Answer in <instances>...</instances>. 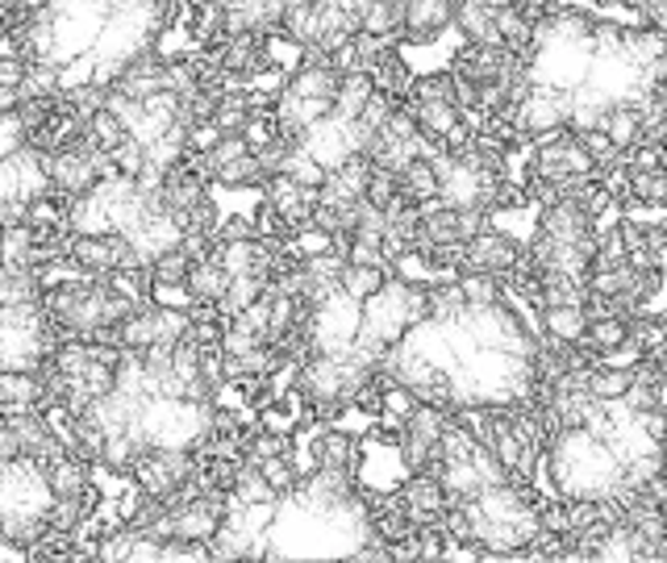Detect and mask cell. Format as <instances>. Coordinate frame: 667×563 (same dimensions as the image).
Returning <instances> with one entry per match:
<instances>
[{"instance_id":"cell-1","label":"cell","mask_w":667,"mask_h":563,"mask_svg":"<svg viewBox=\"0 0 667 563\" xmlns=\"http://www.w3.org/2000/svg\"><path fill=\"white\" fill-rule=\"evenodd\" d=\"M547 460V484L555 496H588V501H609V496L626 484L621 476V460H617L609 443L597 439L593 430H559L543 451Z\"/></svg>"},{"instance_id":"cell-2","label":"cell","mask_w":667,"mask_h":563,"mask_svg":"<svg viewBox=\"0 0 667 563\" xmlns=\"http://www.w3.org/2000/svg\"><path fill=\"white\" fill-rule=\"evenodd\" d=\"M363 322V301L346 296L343 289H330L309 309L305 322V342L309 355H346L351 342H355V330Z\"/></svg>"},{"instance_id":"cell-3","label":"cell","mask_w":667,"mask_h":563,"mask_svg":"<svg viewBox=\"0 0 667 563\" xmlns=\"http://www.w3.org/2000/svg\"><path fill=\"white\" fill-rule=\"evenodd\" d=\"M593 54H597V38L593 42H550L543 51L530 54V84L538 88H559V92H576L588 80L593 68Z\"/></svg>"},{"instance_id":"cell-4","label":"cell","mask_w":667,"mask_h":563,"mask_svg":"<svg viewBox=\"0 0 667 563\" xmlns=\"http://www.w3.org/2000/svg\"><path fill=\"white\" fill-rule=\"evenodd\" d=\"M367 130H363L360 121H343V118H322L313 121L305 134L296 138V147L309 154V159H317L325 171L343 168L351 154H363V147H367Z\"/></svg>"},{"instance_id":"cell-5","label":"cell","mask_w":667,"mask_h":563,"mask_svg":"<svg viewBox=\"0 0 667 563\" xmlns=\"http://www.w3.org/2000/svg\"><path fill=\"white\" fill-rule=\"evenodd\" d=\"M526 255V247L514 239V234H505V230H479L476 239L463 242V263L459 272H496V275H514V268L522 263Z\"/></svg>"},{"instance_id":"cell-6","label":"cell","mask_w":667,"mask_h":563,"mask_svg":"<svg viewBox=\"0 0 667 563\" xmlns=\"http://www.w3.org/2000/svg\"><path fill=\"white\" fill-rule=\"evenodd\" d=\"M567 109H572V92H559V88H530V97L522 104L509 109V121L522 138H534L543 130H564Z\"/></svg>"},{"instance_id":"cell-7","label":"cell","mask_w":667,"mask_h":563,"mask_svg":"<svg viewBox=\"0 0 667 563\" xmlns=\"http://www.w3.org/2000/svg\"><path fill=\"white\" fill-rule=\"evenodd\" d=\"M534 234H543L547 242H580V239H588V234H597V225H593V218H588L576 201L555 197L550 205H538Z\"/></svg>"},{"instance_id":"cell-8","label":"cell","mask_w":667,"mask_h":563,"mask_svg":"<svg viewBox=\"0 0 667 563\" xmlns=\"http://www.w3.org/2000/svg\"><path fill=\"white\" fill-rule=\"evenodd\" d=\"M309 463H313V468H351V472L360 476L363 443L346 426H330V422H325V426L313 434V443H309Z\"/></svg>"},{"instance_id":"cell-9","label":"cell","mask_w":667,"mask_h":563,"mask_svg":"<svg viewBox=\"0 0 667 563\" xmlns=\"http://www.w3.org/2000/svg\"><path fill=\"white\" fill-rule=\"evenodd\" d=\"M317 201V192H305L301 184H292L289 175H267L263 180V205L272 209L289 230L309 225V209Z\"/></svg>"},{"instance_id":"cell-10","label":"cell","mask_w":667,"mask_h":563,"mask_svg":"<svg viewBox=\"0 0 667 563\" xmlns=\"http://www.w3.org/2000/svg\"><path fill=\"white\" fill-rule=\"evenodd\" d=\"M455 4H459V0H410L405 13H401V38H410V42H434L443 30H451Z\"/></svg>"},{"instance_id":"cell-11","label":"cell","mask_w":667,"mask_h":563,"mask_svg":"<svg viewBox=\"0 0 667 563\" xmlns=\"http://www.w3.org/2000/svg\"><path fill=\"white\" fill-rule=\"evenodd\" d=\"M225 289H230V275L225 268L218 263V255H205L189 263V275H184V296H189L192 305H222Z\"/></svg>"},{"instance_id":"cell-12","label":"cell","mask_w":667,"mask_h":563,"mask_svg":"<svg viewBox=\"0 0 667 563\" xmlns=\"http://www.w3.org/2000/svg\"><path fill=\"white\" fill-rule=\"evenodd\" d=\"M42 476H47V489H51L54 496H75L92 484V463H84L80 455L68 451V455H59L54 463H47Z\"/></svg>"},{"instance_id":"cell-13","label":"cell","mask_w":667,"mask_h":563,"mask_svg":"<svg viewBox=\"0 0 667 563\" xmlns=\"http://www.w3.org/2000/svg\"><path fill=\"white\" fill-rule=\"evenodd\" d=\"M538 325H543L547 339L580 342L584 330H588V313H584V305H547L538 309Z\"/></svg>"},{"instance_id":"cell-14","label":"cell","mask_w":667,"mask_h":563,"mask_svg":"<svg viewBox=\"0 0 667 563\" xmlns=\"http://www.w3.org/2000/svg\"><path fill=\"white\" fill-rule=\"evenodd\" d=\"M376 92V84H372V76L367 71H346V76H338V88H334V118H343V121H355L360 118V109L363 101Z\"/></svg>"},{"instance_id":"cell-15","label":"cell","mask_w":667,"mask_h":563,"mask_svg":"<svg viewBox=\"0 0 667 563\" xmlns=\"http://www.w3.org/2000/svg\"><path fill=\"white\" fill-rule=\"evenodd\" d=\"M638 125H643V118H638V109L626 101H617L605 109V121H600V130H605V138L614 142L617 154H626L638 147Z\"/></svg>"},{"instance_id":"cell-16","label":"cell","mask_w":667,"mask_h":563,"mask_svg":"<svg viewBox=\"0 0 667 563\" xmlns=\"http://www.w3.org/2000/svg\"><path fill=\"white\" fill-rule=\"evenodd\" d=\"M396 184H401V201H410V205H426V201L438 197V175L426 159H410L396 171Z\"/></svg>"},{"instance_id":"cell-17","label":"cell","mask_w":667,"mask_h":563,"mask_svg":"<svg viewBox=\"0 0 667 563\" xmlns=\"http://www.w3.org/2000/svg\"><path fill=\"white\" fill-rule=\"evenodd\" d=\"M634 384V368H617V363H593L588 368V396L593 401H621Z\"/></svg>"},{"instance_id":"cell-18","label":"cell","mask_w":667,"mask_h":563,"mask_svg":"<svg viewBox=\"0 0 667 563\" xmlns=\"http://www.w3.org/2000/svg\"><path fill=\"white\" fill-rule=\"evenodd\" d=\"M530 26L534 21L517 9V4H501V9H493V30L496 38H501V47L509 54H526V47H530Z\"/></svg>"},{"instance_id":"cell-19","label":"cell","mask_w":667,"mask_h":563,"mask_svg":"<svg viewBox=\"0 0 667 563\" xmlns=\"http://www.w3.org/2000/svg\"><path fill=\"white\" fill-rule=\"evenodd\" d=\"M125 138H130V125H125L118 113H109V109H97V113L84 121V142L92 147V151L113 154Z\"/></svg>"},{"instance_id":"cell-20","label":"cell","mask_w":667,"mask_h":563,"mask_svg":"<svg viewBox=\"0 0 667 563\" xmlns=\"http://www.w3.org/2000/svg\"><path fill=\"white\" fill-rule=\"evenodd\" d=\"M455 284H459L463 305L467 309L496 305V301L505 296V275H496V272H455Z\"/></svg>"},{"instance_id":"cell-21","label":"cell","mask_w":667,"mask_h":563,"mask_svg":"<svg viewBox=\"0 0 667 563\" xmlns=\"http://www.w3.org/2000/svg\"><path fill=\"white\" fill-rule=\"evenodd\" d=\"M0 396H4V413L38 410V401H42V380H38V372H0Z\"/></svg>"},{"instance_id":"cell-22","label":"cell","mask_w":667,"mask_h":563,"mask_svg":"<svg viewBox=\"0 0 667 563\" xmlns=\"http://www.w3.org/2000/svg\"><path fill=\"white\" fill-rule=\"evenodd\" d=\"M621 197H630V201H638V205L664 209L667 205V168L630 171V175H626V192H621Z\"/></svg>"},{"instance_id":"cell-23","label":"cell","mask_w":667,"mask_h":563,"mask_svg":"<svg viewBox=\"0 0 667 563\" xmlns=\"http://www.w3.org/2000/svg\"><path fill=\"white\" fill-rule=\"evenodd\" d=\"M292 97H325V101H334V88H338V76L330 68H296L284 76V84Z\"/></svg>"},{"instance_id":"cell-24","label":"cell","mask_w":667,"mask_h":563,"mask_svg":"<svg viewBox=\"0 0 667 563\" xmlns=\"http://www.w3.org/2000/svg\"><path fill=\"white\" fill-rule=\"evenodd\" d=\"M259 472H263V480H267V489H272L275 496L292 493L296 484H301V476H305V468L296 463V455H272V460L259 463Z\"/></svg>"},{"instance_id":"cell-25","label":"cell","mask_w":667,"mask_h":563,"mask_svg":"<svg viewBox=\"0 0 667 563\" xmlns=\"http://www.w3.org/2000/svg\"><path fill=\"white\" fill-rule=\"evenodd\" d=\"M360 34H367V38H401V9H396L393 0H367Z\"/></svg>"},{"instance_id":"cell-26","label":"cell","mask_w":667,"mask_h":563,"mask_svg":"<svg viewBox=\"0 0 667 563\" xmlns=\"http://www.w3.org/2000/svg\"><path fill=\"white\" fill-rule=\"evenodd\" d=\"M384 280H388L384 268H355V263H343V268H338V289H343L346 296H355V301H367Z\"/></svg>"},{"instance_id":"cell-27","label":"cell","mask_w":667,"mask_h":563,"mask_svg":"<svg viewBox=\"0 0 667 563\" xmlns=\"http://www.w3.org/2000/svg\"><path fill=\"white\" fill-rule=\"evenodd\" d=\"M146 275H151V289H184L189 259H184V251H180V247H175V251H163V255H159L151 268H146Z\"/></svg>"},{"instance_id":"cell-28","label":"cell","mask_w":667,"mask_h":563,"mask_svg":"<svg viewBox=\"0 0 667 563\" xmlns=\"http://www.w3.org/2000/svg\"><path fill=\"white\" fill-rule=\"evenodd\" d=\"M263 180H267V175H263L255 154H242L234 163L218 168V175H213V184H222V188H263Z\"/></svg>"},{"instance_id":"cell-29","label":"cell","mask_w":667,"mask_h":563,"mask_svg":"<svg viewBox=\"0 0 667 563\" xmlns=\"http://www.w3.org/2000/svg\"><path fill=\"white\" fill-rule=\"evenodd\" d=\"M239 138L246 142V151H251V154L267 151V147L275 142V118H272V109H255L251 118L242 121Z\"/></svg>"},{"instance_id":"cell-30","label":"cell","mask_w":667,"mask_h":563,"mask_svg":"<svg viewBox=\"0 0 667 563\" xmlns=\"http://www.w3.org/2000/svg\"><path fill=\"white\" fill-rule=\"evenodd\" d=\"M396 197H401V184H396V175L393 171H384V168H372V175H367V188H363V201L367 205H393Z\"/></svg>"},{"instance_id":"cell-31","label":"cell","mask_w":667,"mask_h":563,"mask_svg":"<svg viewBox=\"0 0 667 563\" xmlns=\"http://www.w3.org/2000/svg\"><path fill=\"white\" fill-rule=\"evenodd\" d=\"M384 230H388V222H384V209L380 205H367V201H360V218H355V239H367V242H380L384 239Z\"/></svg>"},{"instance_id":"cell-32","label":"cell","mask_w":667,"mask_h":563,"mask_svg":"<svg viewBox=\"0 0 667 563\" xmlns=\"http://www.w3.org/2000/svg\"><path fill=\"white\" fill-rule=\"evenodd\" d=\"M246 151V142H242L239 134H222L218 142H213V151H205L209 168H213V175H218V168H225V163H234V159H242Z\"/></svg>"},{"instance_id":"cell-33","label":"cell","mask_w":667,"mask_h":563,"mask_svg":"<svg viewBox=\"0 0 667 563\" xmlns=\"http://www.w3.org/2000/svg\"><path fill=\"white\" fill-rule=\"evenodd\" d=\"M213 247H218V239H213V230H196V225H189V230L180 234V251H184V259H189V263H196V259L213 255Z\"/></svg>"},{"instance_id":"cell-34","label":"cell","mask_w":667,"mask_h":563,"mask_svg":"<svg viewBox=\"0 0 667 563\" xmlns=\"http://www.w3.org/2000/svg\"><path fill=\"white\" fill-rule=\"evenodd\" d=\"M26 147V125L18 113H0V159H9L13 151Z\"/></svg>"},{"instance_id":"cell-35","label":"cell","mask_w":667,"mask_h":563,"mask_svg":"<svg viewBox=\"0 0 667 563\" xmlns=\"http://www.w3.org/2000/svg\"><path fill=\"white\" fill-rule=\"evenodd\" d=\"M213 239L218 242H251V239H259L255 234V222L251 218H222V222L213 225Z\"/></svg>"},{"instance_id":"cell-36","label":"cell","mask_w":667,"mask_h":563,"mask_svg":"<svg viewBox=\"0 0 667 563\" xmlns=\"http://www.w3.org/2000/svg\"><path fill=\"white\" fill-rule=\"evenodd\" d=\"M426 318H429V289L426 284H410V292H405V330L426 322Z\"/></svg>"},{"instance_id":"cell-37","label":"cell","mask_w":667,"mask_h":563,"mask_svg":"<svg viewBox=\"0 0 667 563\" xmlns=\"http://www.w3.org/2000/svg\"><path fill=\"white\" fill-rule=\"evenodd\" d=\"M493 218H488V209H455V230H459V239H476L479 230H488Z\"/></svg>"},{"instance_id":"cell-38","label":"cell","mask_w":667,"mask_h":563,"mask_svg":"<svg viewBox=\"0 0 667 563\" xmlns=\"http://www.w3.org/2000/svg\"><path fill=\"white\" fill-rule=\"evenodd\" d=\"M234 318H239V322H246L259 334V339L267 342V292H259L255 301H251L246 309H239Z\"/></svg>"},{"instance_id":"cell-39","label":"cell","mask_w":667,"mask_h":563,"mask_svg":"<svg viewBox=\"0 0 667 563\" xmlns=\"http://www.w3.org/2000/svg\"><path fill=\"white\" fill-rule=\"evenodd\" d=\"M626 168H630V171L664 168V147H647V142H638L634 151H626Z\"/></svg>"},{"instance_id":"cell-40","label":"cell","mask_w":667,"mask_h":563,"mask_svg":"<svg viewBox=\"0 0 667 563\" xmlns=\"http://www.w3.org/2000/svg\"><path fill=\"white\" fill-rule=\"evenodd\" d=\"M159 551H163V543H154L151 534H142V530H138L134 539H130L125 563H159Z\"/></svg>"},{"instance_id":"cell-41","label":"cell","mask_w":667,"mask_h":563,"mask_svg":"<svg viewBox=\"0 0 667 563\" xmlns=\"http://www.w3.org/2000/svg\"><path fill=\"white\" fill-rule=\"evenodd\" d=\"M222 138V130L213 125V121H192V130H189V151L192 154H205L213 151V142Z\"/></svg>"},{"instance_id":"cell-42","label":"cell","mask_w":667,"mask_h":563,"mask_svg":"<svg viewBox=\"0 0 667 563\" xmlns=\"http://www.w3.org/2000/svg\"><path fill=\"white\" fill-rule=\"evenodd\" d=\"M26 76V59L18 54H0V88H18Z\"/></svg>"},{"instance_id":"cell-43","label":"cell","mask_w":667,"mask_h":563,"mask_svg":"<svg viewBox=\"0 0 667 563\" xmlns=\"http://www.w3.org/2000/svg\"><path fill=\"white\" fill-rule=\"evenodd\" d=\"M18 104H21L18 88H0V113H18Z\"/></svg>"},{"instance_id":"cell-44","label":"cell","mask_w":667,"mask_h":563,"mask_svg":"<svg viewBox=\"0 0 667 563\" xmlns=\"http://www.w3.org/2000/svg\"><path fill=\"white\" fill-rule=\"evenodd\" d=\"M593 4H621V0H593Z\"/></svg>"},{"instance_id":"cell-45","label":"cell","mask_w":667,"mask_h":563,"mask_svg":"<svg viewBox=\"0 0 667 563\" xmlns=\"http://www.w3.org/2000/svg\"><path fill=\"white\" fill-rule=\"evenodd\" d=\"M0 413H4V396H0Z\"/></svg>"},{"instance_id":"cell-46","label":"cell","mask_w":667,"mask_h":563,"mask_svg":"<svg viewBox=\"0 0 667 563\" xmlns=\"http://www.w3.org/2000/svg\"><path fill=\"white\" fill-rule=\"evenodd\" d=\"M305 4H322V0H305Z\"/></svg>"}]
</instances>
